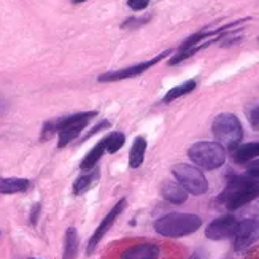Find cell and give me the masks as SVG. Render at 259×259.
<instances>
[{"mask_svg":"<svg viewBox=\"0 0 259 259\" xmlns=\"http://www.w3.org/2000/svg\"><path fill=\"white\" fill-rule=\"evenodd\" d=\"M211 131H213V135H215L217 142L224 150L237 148L239 143L243 139V127L240 124L239 118L232 113L218 115L211 124Z\"/></svg>","mask_w":259,"mask_h":259,"instance_id":"obj_3","label":"cell"},{"mask_svg":"<svg viewBox=\"0 0 259 259\" xmlns=\"http://www.w3.org/2000/svg\"><path fill=\"white\" fill-rule=\"evenodd\" d=\"M257 40H259V37H257Z\"/></svg>","mask_w":259,"mask_h":259,"instance_id":"obj_28","label":"cell"},{"mask_svg":"<svg viewBox=\"0 0 259 259\" xmlns=\"http://www.w3.org/2000/svg\"><path fill=\"white\" fill-rule=\"evenodd\" d=\"M75 4H81V2H84V0H73Z\"/></svg>","mask_w":259,"mask_h":259,"instance_id":"obj_27","label":"cell"},{"mask_svg":"<svg viewBox=\"0 0 259 259\" xmlns=\"http://www.w3.org/2000/svg\"><path fill=\"white\" fill-rule=\"evenodd\" d=\"M78 232L75 228H69L65 231V237H64V254L62 259H75L78 256Z\"/></svg>","mask_w":259,"mask_h":259,"instance_id":"obj_16","label":"cell"},{"mask_svg":"<svg viewBox=\"0 0 259 259\" xmlns=\"http://www.w3.org/2000/svg\"><path fill=\"white\" fill-rule=\"evenodd\" d=\"M124 142H126V137L122 132H111L110 135H107V151L110 154L119 151L122 146H124Z\"/></svg>","mask_w":259,"mask_h":259,"instance_id":"obj_20","label":"cell"},{"mask_svg":"<svg viewBox=\"0 0 259 259\" xmlns=\"http://www.w3.org/2000/svg\"><path fill=\"white\" fill-rule=\"evenodd\" d=\"M250 124L254 131H259V105L254 107L250 113Z\"/></svg>","mask_w":259,"mask_h":259,"instance_id":"obj_23","label":"cell"},{"mask_svg":"<svg viewBox=\"0 0 259 259\" xmlns=\"http://www.w3.org/2000/svg\"><path fill=\"white\" fill-rule=\"evenodd\" d=\"M168 54H172V50H165V51H162L161 54H157L156 58H153L150 61H145V62L135 64V65H129V67H124V69H119V70L107 72L104 75H100L97 78V81L99 83H113V81H122V80H127V78L139 76L143 72L151 69V67L156 65L157 62H161L162 59H165Z\"/></svg>","mask_w":259,"mask_h":259,"instance_id":"obj_7","label":"cell"},{"mask_svg":"<svg viewBox=\"0 0 259 259\" xmlns=\"http://www.w3.org/2000/svg\"><path fill=\"white\" fill-rule=\"evenodd\" d=\"M161 250L154 243H139L127 248L121 254V259H159Z\"/></svg>","mask_w":259,"mask_h":259,"instance_id":"obj_11","label":"cell"},{"mask_svg":"<svg viewBox=\"0 0 259 259\" xmlns=\"http://www.w3.org/2000/svg\"><path fill=\"white\" fill-rule=\"evenodd\" d=\"M161 194L165 200H168L170 204H175V205L185 204L186 199H188V193L178 182L177 183L175 182H165L161 188Z\"/></svg>","mask_w":259,"mask_h":259,"instance_id":"obj_12","label":"cell"},{"mask_svg":"<svg viewBox=\"0 0 259 259\" xmlns=\"http://www.w3.org/2000/svg\"><path fill=\"white\" fill-rule=\"evenodd\" d=\"M94 116H97V111H84V113H76L72 116L61 118L58 121H53L54 131L59 134V148H64L72 140H75Z\"/></svg>","mask_w":259,"mask_h":259,"instance_id":"obj_5","label":"cell"},{"mask_svg":"<svg viewBox=\"0 0 259 259\" xmlns=\"http://www.w3.org/2000/svg\"><path fill=\"white\" fill-rule=\"evenodd\" d=\"M172 174L177 182L183 186L186 193L193 196H202L208 191V182L205 175L197 167L189 164H177L172 168Z\"/></svg>","mask_w":259,"mask_h":259,"instance_id":"obj_6","label":"cell"},{"mask_svg":"<svg viewBox=\"0 0 259 259\" xmlns=\"http://www.w3.org/2000/svg\"><path fill=\"white\" fill-rule=\"evenodd\" d=\"M150 2H151V0H127V5L134 11H142V10H145L146 7H148Z\"/></svg>","mask_w":259,"mask_h":259,"instance_id":"obj_22","label":"cell"},{"mask_svg":"<svg viewBox=\"0 0 259 259\" xmlns=\"http://www.w3.org/2000/svg\"><path fill=\"white\" fill-rule=\"evenodd\" d=\"M202 226V218L194 213H168L154 223V231L164 237H186Z\"/></svg>","mask_w":259,"mask_h":259,"instance_id":"obj_2","label":"cell"},{"mask_svg":"<svg viewBox=\"0 0 259 259\" xmlns=\"http://www.w3.org/2000/svg\"><path fill=\"white\" fill-rule=\"evenodd\" d=\"M189 259H207V251H204V250H197V251H194L193 254H191Z\"/></svg>","mask_w":259,"mask_h":259,"instance_id":"obj_26","label":"cell"},{"mask_svg":"<svg viewBox=\"0 0 259 259\" xmlns=\"http://www.w3.org/2000/svg\"><path fill=\"white\" fill-rule=\"evenodd\" d=\"M126 205H127V200L126 199H121L118 204L108 211V215L100 221V224L97 226V229L94 231V234L91 235V239H89V243H88V254H93L94 250L97 248V245L100 243V240L104 239V235L110 231V228L113 226L115 221L118 220V217L121 215L122 211L126 210Z\"/></svg>","mask_w":259,"mask_h":259,"instance_id":"obj_9","label":"cell"},{"mask_svg":"<svg viewBox=\"0 0 259 259\" xmlns=\"http://www.w3.org/2000/svg\"><path fill=\"white\" fill-rule=\"evenodd\" d=\"M237 224H239V221L231 215L220 217L217 220H213L207 226L205 237L210 240H226L229 237H234Z\"/></svg>","mask_w":259,"mask_h":259,"instance_id":"obj_10","label":"cell"},{"mask_svg":"<svg viewBox=\"0 0 259 259\" xmlns=\"http://www.w3.org/2000/svg\"><path fill=\"white\" fill-rule=\"evenodd\" d=\"M196 86H197L196 80H188V81L182 83L180 86L172 88L170 91H168V93L164 96V104H170L172 100H175V99H178V97H182V96H186V94H189V93H193L194 89H196Z\"/></svg>","mask_w":259,"mask_h":259,"instance_id":"obj_19","label":"cell"},{"mask_svg":"<svg viewBox=\"0 0 259 259\" xmlns=\"http://www.w3.org/2000/svg\"><path fill=\"white\" fill-rule=\"evenodd\" d=\"M40 211H41V204H35L32 207V211H30V224L32 226H35V224L38 223Z\"/></svg>","mask_w":259,"mask_h":259,"instance_id":"obj_25","label":"cell"},{"mask_svg":"<svg viewBox=\"0 0 259 259\" xmlns=\"http://www.w3.org/2000/svg\"><path fill=\"white\" fill-rule=\"evenodd\" d=\"M246 172H248V175L253 178H259V159L251 161L248 164V167H246Z\"/></svg>","mask_w":259,"mask_h":259,"instance_id":"obj_24","label":"cell"},{"mask_svg":"<svg viewBox=\"0 0 259 259\" xmlns=\"http://www.w3.org/2000/svg\"><path fill=\"white\" fill-rule=\"evenodd\" d=\"M148 21H150L148 16H146V18H129L121 27H122V29H139L140 26L146 24Z\"/></svg>","mask_w":259,"mask_h":259,"instance_id":"obj_21","label":"cell"},{"mask_svg":"<svg viewBox=\"0 0 259 259\" xmlns=\"http://www.w3.org/2000/svg\"><path fill=\"white\" fill-rule=\"evenodd\" d=\"M145 151H146V140L143 137H135L132 148L129 151V165L132 168H139L143 164Z\"/></svg>","mask_w":259,"mask_h":259,"instance_id":"obj_17","label":"cell"},{"mask_svg":"<svg viewBox=\"0 0 259 259\" xmlns=\"http://www.w3.org/2000/svg\"><path fill=\"white\" fill-rule=\"evenodd\" d=\"M259 197V182L253 177L239 175L232 177L223 189L220 200L228 210H237Z\"/></svg>","mask_w":259,"mask_h":259,"instance_id":"obj_1","label":"cell"},{"mask_svg":"<svg viewBox=\"0 0 259 259\" xmlns=\"http://www.w3.org/2000/svg\"><path fill=\"white\" fill-rule=\"evenodd\" d=\"M107 151V137L102 139L100 142H97V145L93 146V150L89 151L86 156H84V159L81 161L80 164V168L83 172H89V170H93V168L97 165V162L100 161V157L104 156V153Z\"/></svg>","mask_w":259,"mask_h":259,"instance_id":"obj_13","label":"cell"},{"mask_svg":"<svg viewBox=\"0 0 259 259\" xmlns=\"http://www.w3.org/2000/svg\"><path fill=\"white\" fill-rule=\"evenodd\" d=\"M188 156L204 170H217L226 162V150L218 142H197L188 150Z\"/></svg>","mask_w":259,"mask_h":259,"instance_id":"obj_4","label":"cell"},{"mask_svg":"<svg viewBox=\"0 0 259 259\" xmlns=\"http://www.w3.org/2000/svg\"><path fill=\"white\" fill-rule=\"evenodd\" d=\"M29 188L27 178H2L0 177V194H15V193H24Z\"/></svg>","mask_w":259,"mask_h":259,"instance_id":"obj_14","label":"cell"},{"mask_svg":"<svg viewBox=\"0 0 259 259\" xmlns=\"http://www.w3.org/2000/svg\"><path fill=\"white\" fill-rule=\"evenodd\" d=\"M259 239V221L256 218H245L237 224L234 234V250L245 251Z\"/></svg>","mask_w":259,"mask_h":259,"instance_id":"obj_8","label":"cell"},{"mask_svg":"<svg viewBox=\"0 0 259 259\" xmlns=\"http://www.w3.org/2000/svg\"><path fill=\"white\" fill-rule=\"evenodd\" d=\"M259 156V142H250L237 146V150L234 151V161L239 164L251 162Z\"/></svg>","mask_w":259,"mask_h":259,"instance_id":"obj_15","label":"cell"},{"mask_svg":"<svg viewBox=\"0 0 259 259\" xmlns=\"http://www.w3.org/2000/svg\"><path fill=\"white\" fill-rule=\"evenodd\" d=\"M100 177V172H99V168H93V170H89L86 172L84 175H81L80 178H76V182L73 185V193L76 196H80L83 194L84 191H88L89 188H91L97 180Z\"/></svg>","mask_w":259,"mask_h":259,"instance_id":"obj_18","label":"cell"}]
</instances>
